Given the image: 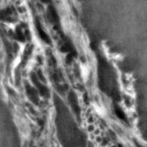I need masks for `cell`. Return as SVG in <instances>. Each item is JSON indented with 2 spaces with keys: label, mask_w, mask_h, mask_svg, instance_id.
Wrapping results in <instances>:
<instances>
[{
  "label": "cell",
  "mask_w": 147,
  "mask_h": 147,
  "mask_svg": "<svg viewBox=\"0 0 147 147\" xmlns=\"http://www.w3.org/2000/svg\"><path fill=\"white\" fill-rule=\"evenodd\" d=\"M43 2H44V3H48V2H50V0H41Z\"/></svg>",
  "instance_id": "3"
},
{
  "label": "cell",
  "mask_w": 147,
  "mask_h": 147,
  "mask_svg": "<svg viewBox=\"0 0 147 147\" xmlns=\"http://www.w3.org/2000/svg\"><path fill=\"white\" fill-rule=\"evenodd\" d=\"M37 29H38V31H39V36L40 37L43 39L44 41H45V42H48L49 41V38L47 36V34L43 31V29L40 28V26L38 25H37Z\"/></svg>",
  "instance_id": "1"
},
{
  "label": "cell",
  "mask_w": 147,
  "mask_h": 147,
  "mask_svg": "<svg viewBox=\"0 0 147 147\" xmlns=\"http://www.w3.org/2000/svg\"><path fill=\"white\" fill-rule=\"evenodd\" d=\"M48 17L52 20H56L57 19V14L56 13L55 10L52 8H50L48 11Z\"/></svg>",
  "instance_id": "2"
}]
</instances>
